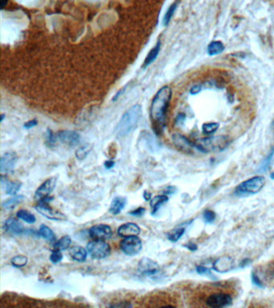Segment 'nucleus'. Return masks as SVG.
I'll list each match as a JSON object with an SVG mask.
<instances>
[{"instance_id":"11","label":"nucleus","mask_w":274,"mask_h":308,"mask_svg":"<svg viewBox=\"0 0 274 308\" xmlns=\"http://www.w3.org/2000/svg\"><path fill=\"white\" fill-rule=\"evenodd\" d=\"M36 210L41 213V215L44 216L48 219L55 220V221H63L65 220V216L59 211H54L50 207L48 203L41 202L38 206H36Z\"/></svg>"},{"instance_id":"48","label":"nucleus","mask_w":274,"mask_h":308,"mask_svg":"<svg viewBox=\"0 0 274 308\" xmlns=\"http://www.w3.org/2000/svg\"><path fill=\"white\" fill-rule=\"evenodd\" d=\"M270 177H271L272 179H274V173H273L272 174H271V176H270Z\"/></svg>"},{"instance_id":"8","label":"nucleus","mask_w":274,"mask_h":308,"mask_svg":"<svg viewBox=\"0 0 274 308\" xmlns=\"http://www.w3.org/2000/svg\"><path fill=\"white\" fill-rule=\"evenodd\" d=\"M143 248V243L138 236L125 238L121 242V249L124 254L129 256L136 255Z\"/></svg>"},{"instance_id":"37","label":"nucleus","mask_w":274,"mask_h":308,"mask_svg":"<svg viewBox=\"0 0 274 308\" xmlns=\"http://www.w3.org/2000/svg\"><path fill=\"white\" fill-rule=\"evenodd\" d=\"M144 213H145V209L139 207V208L137 209L135 211H131L129 213H130L131 215L142 216L143 214H144Z\"/></svg>"},{"instance_id":"9","label":"nucleus","mask_w":274,"mask_h":308,"mask_svg":"<svg viewBox=\"0 0 274 308\" xmlns=\"http://www.w3.org/2000/svg\"><path fill=\"white\" fill-rule=\"evenodd\" d=\"M172 141L174 146L182 153L186 154H194L198 151L195 143L191 142L187 136L180 134H174L172 135Z\"/></svg>"},{"instance_id":"47","label":"nucleus","mask_w":274,"mask_h":308,"mask_svg":"<svg viewBox=\"0 0 274 308\" xmlns=\"http://www.w3.org/2000/svg\"><path fill=\"white\" fill-rule=\"evenodd\" d=\"M4 114H2V115H1V121H2V120H3V119H4Z\"/></svg>"},{"instance_id":"13","label":"nucleus","mask_w":274,"mask_h":308,"mask_svg":"<svg viewBox=\"0 0 274 308\" xmlns=\"http://www.w3.org/2000/svg\"><path fill=\"white\" fill-rule=\"evenodd\" d=\"M17 155L16 153L8 152L2 155L0 160V171L2 173H8L13 170L17 163Z\"/></svg>"},{"instance_id":"28","label":"nucleus","mask_w":274,"mask_h":308,"mask_svg":"<svg viewBox=\"0 0 274 308\" xmlns=\"http://www.w3.org/2000/svg\"><path fill=\"white\" fill-rule=\"evenodd\" d=\"M176 8V2H173L172 4L170 5V7H169L168 11L166 12L164 18H163V24H164V26H168V24H169L170 20H171V19H172V16H174V13Z\"/></svg>"},{"instance_id":"40","label":"nucleus","mask_w":274,"mask_h":308,"mask_svg":"<svg viewBox=\"0 0 274 308\" xmlns=\"http://www.w3.org/2000/svg\"><path fill=\"white\" fill-rule=\"evenodd\" d=\"M196 270L200 274H210V270L204 267H198Z\"/></svg>"},{"instance_id":"42","label":"nucleus","mask_w":274,"mask_h":308,"mask_svg":"<svg viewBox=\"0 0 274 308\" xmlns=\"http://www.w3.org/2000/svg\"><path fill=\"white\" fill-rule=\"evenodd\" d=\"M186 247H188V249L190 250H192V251L196 250V249H197L196 245L192 244V243H189Z\"/></svg>"},{"instance_id":"32","label":"nucleus","mask_w":274,"mask_h":308,"mask_svg":"<svg viewBox=\"0 0 274 308\" xmlns=\"http://www.w3.org/2000/svg\"><path fill=\"white\" fill-rule=\"evenodd\" d=\"M62 259H63V254H62V251L58 250H53L51 255H50V261L52 263H54V264H57V263L62 262Z\"/></svg>"},{"instance_id":"23","label":"nucleus","mask_w":274,"mask_h":308,"mask_svg":"<svg viewBox=\"0 0 274 308\" xmlns=\"http://www.w3.org/2000/svg\"><path fill=\"white\" fill-rule=\"evenodd\" d=\"M25 197L23 195H18L16 197H12L9 199L6 200L3 203H2V209H4L6 211H9V210H12L15 208L16 206H18L19 204H21L24 201Z\"/></svg>"},{"instance_id":"5","label":"nucleus","mask_w":274,"mask_h":308,"mask_svg":"<svg viewBox=\"0 0 274 308\" xmlns=\"http://www.w3.org/2000/svg\"><path fill=\"white\" fill-rule=\"evenodd\" d=\"M265 178L263 176H256L240 183L235 190V194L239 197H245L255 194L262 190L265 186Z\"/></svg>"},{"instance_id":"29","label":"nucleus","mask_w":274,"mask_h":308,"mask_svg":"<svg viewBox=\"0 0 274 308\" xmlns=\"http://www.w3.org/2000/svg\"><path fill=\"white\" fill-rule=\"evenodd\" d=\"M184 232H185L184 228H179V229L170 231V233L168 234V239L172 243H176L177 241H179V238L184 235Z\"/></svg>"},{"instance_id":"2","label":"nucleus","mask_w":274,"mask_h":308,"mask_svg":"<svg viewBox=\"0 0 274 308\" xmlns=\"http://www.w3.org/2000/svg\"><path fill=\"white\" fill-rule=\"evenodd\" d=\"M142 114L143 109L139 104H134L127 109L116 127V135L118 137H124L129 135L136 127Z\"/></svg>"},{"instance_id":"10","label":"nucleus","mask_w":274,"mask_h":308,"mask_svg":"<svg viewBox=\"0 0 274 308\" xmlns=\"http://www.w3.org/2000/svg\"><path fill=\"white\" fill-rule=\"evenodd\" d=\"M113 235L111 227L105 224H99L93 226L89 230V236L94 240L109 239Z\"/></svg>"},{"instance_id":"4","label":"nucleus","mask_w":274,"mask_h":308,"mask_svg":"<svg viewBox=\"0 0 274 308\" xmlns=\"http://www.w3.org/2000/svg\"><path fill=\"white\" fill-rule=\"evenodd\" d=\"M224 283H214V290L207 295L205 304L209 308H225L232 304V296L222 290Z\"/></svg>"},{"instance_id":"18","label":"nucleus","mask_w":274,"mask_h":308,"mask_svg":"<svg viewBox=\"0 0 274 308\" xmlns=\"http://www.w3.org/2000/svg\"><path fill=\"white\" fill-rule=\"evenodd\" d=\"M87 250L82 247H73L70 249L69 254L73 260L82 263L87 258Z\"/></svg>"},{"instance_id":"19","label":"nucleus","mask_w":274,"mask_h":308,"mask_svg":"<svg viewBox=\"0 0 274 308\" xmlns=\"http://www.w3.org/2000/svg\"><path fill=\"white\" fill-rule=\"evenodd\" d=\"M126 205V199L123 197H117L113 200L110 208H109V212L113 213L114 215L121 213V211H123L125 208V206Z\"/></svg>"},{"instance_id":"24","label":"nucleus","mask_w":274,"mask_h":308,"mask_svg":"<svg viewBox=\"0 0 274 308\" xmlns=\"http://www.w3.org/2000/svg\"><path fill=\"white\" fill-rule=\"evenodd\" d=\"M38 233L39 235L41 236L42 238H45L50 242H53V241L56 240V236H55L53 231L45 225H41Z\"/></svg>"},{"instance_id":"25","label":"nucleus","mask_w":274,"mask_h":308,"mask_svg":"<svg viewBox=\"0 0 274 308\" xmlns=\"http://www.w3.org/2000/svg\"><path fill=\"white\" fill-rule=\"evenodd\" d=\"M17 218L23 220L25 222H27L28 224H34L37 218L35 217L34 214L30 213L29 211H24V210H21L16 213Z\"/></svg>"},{"instance_id":"1","label":"nucleus","mask_w":274,"mask_h":308,"mask_svg":"<svg viewBox=\"0 0 274 308\" xmlns=\"http://www.w3.org/2000/svg\"><path fill=\"white\" fill-rule=\"evenodd\" d=\"M172 96V90L169 86H163L155 94L150 105V118L157 125L165 123L167 113Z\"/></svg>"},{"instance_id":"43","label":"nucleus","mask_w":274,"mask_h":308,"mask_svg":"<svg viewBox=\"0 0 274 308\" xmlns=\"http://www.w3.org/2000/svg\"><path fill=\"white\" fill-rule=\"evenodd\" d=\"M156 308H177L176 307L172 304H163L161 306L157 307Z\"/></svg>"},{"instance_id":"21","label":"nucleus","mask_w":274,"mask_h":308,"mask_svg":"<svg viewBox=\"0 0 274 308\" xmlns=\"http://www.w3.org/2000/svg\"><path fill=\"white\" fill-rule=\"evenodd\" d=\"M160 48H161V42L159 40L157 42L156 45L149 51V54L148 55V57L144 61V67L150 65L156 59L157 57L159 56V52H160Z\"/></svg>"},{"instance_id":"36","label":"nucleus","mask_w":274,"mask_h":308,"mask_svg":"<svg viewBox=\"0 0 274 308\" xmlns=\"http://www.w3.org/2000/svg\"><path fill=\"white\" fill-rule=\"evenodd\" d=\"M202 90V86L201 85H199V84H196V85H194V86L190 89V93L191 95H197L198 93H200Z\"/></svg>"},{"instance_id":"33","label":"nucleus","mask_w":274,"mask_h":308,"mask_svg":"<svg viewBox=\"0 0 274 308\" xmlns=\"http://www.w3.org/2000/svg\"><path fill=\"white\" fill-rule=\"evenodd\" d=\"M274 157V149L270 153V155L267 156V158L265 159V161L263 162L262 166L260 167V170L261 171H266L270 167V164L272 163V160Z\"/></svg>"},{"instance_id":"46","label":"nucleus","mask_w":274,"mask_h":308,"mask_svg":"<svg viewBox=\"0 0 274 308\" xmlns=\"http://www.w3.org/2000/svg\"><path fill=\"white\" fill-rule=\"evenodd\" d=\"M7 4V1H2V2H0V7H1V9H3L4 8L5 6Z\"/></svg>"},{"instance_id":"44","label":"nucleus","mask_w":274,"mask_h":308,"mask_svg":"<svg viewBox=\"0 0 274 308\" xmlns=\"http://www.w3.org/2000/svg\"><path fill=\"white\" fill-rule=\"evenodd\" d=\"M143 197L145 198L146 201H149V200H151V194L149 193V192H147L145 191L144 193H143Z\"/></svg>"},{"instance_id":"34","label":"nucleus","mask_w":274,"mask_h":308,"mask_svg":"<svg viewBox=\"0 0 274 308\" xmlns=\"http://www.w3.org/2000/svg\"><path fill=\"white\" fill-rule=\"evenodd\" d=\"M108 308H132V306L129 302L120 301L110 304Z\"/></svg>"},{"instance_id":"6","label":"nucleus","mask_w":274,"mask_h":308,"mask_svg":"<svg viewBox=\"0 0 274 308\" xmlns=\"http://www.w3.org/2000/svg\"><path fill=\"white\" fill-rule=\"evenodd\" d=\"M87 251L90 256L95 259L106 258L110 254V247L102 240H93L87 245Z\"/></svg>"},{"instance_id":"30","label":"nucleus","mask_w":274,"mask_h":308,"mask_svg":"<svg viewBox=\"0 0 274 308\" xmlns=\"http://www.w3.org/2000/svg\"><path fill=\"white\" fill-rule=\"evenodd\" d=\"M11 263L15 268H23L24 266L27 265V258L24 255H17V256L13 257L12 258Z\"/></svg>"},{"instance_id":"38","label":"nucleus","mask_w":274,"mask_h":308,"mask_svg":"<svg viewBox=\"0 0 274 308\" xmlns=\"http://www.w3.org/2000/svg\"><path fill=\"white\" fill-rule=\"evenodd\" d=\"M37 125V120H29V121H27V122L25 123L24 127L26 128V129H31V128L35 127V126Z\"/></svg>"},{"instance_id":"31","label":"nucleus","mask_w":274,"mask_h":308,"mask_svg":"<svg viewBox=\"0 0 274 308\" xmlns=\"http://www.w3.org/2000/svg\"><path fill=\"white\" fill-rule=\"evenodd\" d=\"M89 151H90V146L88 145H84V146L80 147L79 149L77 150L76 156H77V158L80 159V160H82V159H84V157L88 155Z\"/></svg>"},{"instance_id":"7","label":"nucleus","mask_w":274,"mask_h":308,"mask_svg":"<svg viewBox=\"0 0 274 308\" xmlns=\"http://www.w3.org/2000/svg\"><path fill=\"white\" fill-rule=\"evenodd\" d=\"M56 185H57L56 177H51L44 181L36 191L35 199L38 201L40 203L41 202L49 203L52 200V197H50V193L54 191Z\"/></svg>"},{"instance_id":"27","label":"nucleus","mask_w":274,"mask_h":308,"mask_svg":"<svg viewBox=\"0 0 274 308\" xmlns=\"http://www.w3.org/2000/svg\"><path fill=\"white\" fill-rule=\"evenodd\" d=\"M71 243H72V240H71L70 237L69 236H63L61 239L57 241V243L54 245L55 250H65L68 249V247H70Z\"/></svg>"},{"instance_id":"39","label":"nucleus","mask_w":274,"mask_h":308,"mask_svg":"<svg viewBox=\"0 0 274 308\" xmlns=\"http://www.w3.org/2000/svg\"><path fill=\"white\" fill-rule=\"evenodd\" d=\"M185 118H186V116H185V114H179V115L177 116V125H180V124H183V123H184V120H185Z\"/></svg>"},{"instance_id":"45","label":"nucleus","mask_w":274,"mask_h":308,"mask_svg":"<svg viewBox=\"0 0 274 308\" xmlns=\"http://www.w3.org/2000/svg\"><path fill=\"white\" fill-rule=\"evenodd\" d=\"M253 282L254 283H256V285H258L261 287V282H260V280H259L258 278L256 277V274H253Z\"/></svg>"},{"instance_id":"35","label":"nucleus","mask_w":274,"mask_h":308,"mask_svg":"<svg viewBox=\"0 0 274 308\" xmlns=\"http://www.w3.org/2000/svg\"><path fill=\"white\" fill-rule=\"evenodd\" d=\"M204 219L207 223H211L215 219V213L211 211H204Z\"/></svg>"},{"instance_id":"14","label":"nucleus","mask_w":274,"mask_h":308,"mask_svg":"<svg viewBox=\"0 0 274 308\" xmlns=\"http://www.w3.org/2000/svg\"><path fill=\"white\" fill-rule=\"evenodd\" d=\"M138 270L142 274L145 275H154L159 272V267L154 261L145 258L139 262Z\"/></svg>"},{"instance_id":"17","label":"nucleus","mask_w":274,"mask_h":308,"mask_svg":"<svg viewBox=\"0 0 274 308\" xmlns=\"http://www.w3.org/2000/svg\"><path fill=\"white\" fill-rule=\"evenodd\" d=\"M1 183L3 188L5 189L6 193L9 195L16 194L21 188V183L19 181H9L8 180L3 179V177H1Z\"/></svg>"},{"instance_id":"41","label":"nucleus","mask_w":274,"mask_h":308,"mask_svg":"<svg viewBox=\"0 0 274 308\" xmlns=\"http://www.w3.org/2000/svg\"><path fill=\"white\" fill-rule=\"evenodd\" d=\"M114 166V162L113 161H107L105 162V167L106 169H111Z\"/></svg>"},{"instance_id":"26","label":"nucleus","mask_w":274,"mask_h":308,"mask_svg":"<svg viewBox=\"0 0 274 308\" xmlns=\"http://www.w3.org/2000/svg\"><path fill=\"white\" fill-rule=\"evenodd\" d=\"M220 127V124L218 122L204 123L202 125V131L205 135H212L217 131Z\"/></svg>"},{"instance_id":"12","label":"nucleus","mask_w":274,"mask_h":308,"mask_svg":"<svg viewBox=\"0 0 274 308\" xmlns=\"http://www.w3.org/2000/svg\"><path fill=\"white\" fill-rule=\"evenodd\" d=\"M61 142L68 146H76L78 145L81 141V136L76 132L70 130H62L60 131L56 136Z\"/></svg>"},{"instance_id":"22","label":"nucleus","mask_w":274,"mask_h":308,"mask_svg":"<svg viewBox=\"0 0 274 308\" xmlns=\"http://www.w3.org/2000/svg\"><path fill=\"white\" fill-rule=\"evenodd\" d=\"M168 201V197L167 195H158L156 197H153L150 200V207L152 209V213H156L161 207L162 205L164 204Z\"/></svg>"},{"instance_id":"16","label":"nucleus","mask_w":274,"mask_h":308,"mask_svg":"<svg viewBox=\"0 0 274 308\" xmlns=\"http://www.w3.org/2000/svg\"><path fill=\"white\" fill-rule=\"evenodd\" d=\"M4 230L12 235H21L25 233L24 227L16 218H9L4 223Z\"/></svg>"},{"instance_id":"20","label":"nucleus","mask_w":274,"mask_h":308,"mask_svg":"<svg viewBox=\"0 0 274 308\" xmlns=\"http://www.w3.org/2000/svg\"><path fill=\"white\" fill-rule=\"evenodd\" d=\"M224 49H225V46L221 41L215 40L209 43L208 48H207V52L209 56L213 57V56H216V55L222 53Z\"/></svg>"},{"instance_id":"15","label":"nucleus","mask_w":274,"mask_h":308,"mask_svg":"<svg viewBox=\"0 0 274 308\" xmlns=\"http://www.w3.org/2000/svg\"><path fill=\"white\" fill-rule=\"evenodd\" d=\"M140 233V227L133 222L122 225L118 230V235L124 238L138 236Z\"/></svg>"},{"instance_id":"3","label":"nucleus","mask_w":274,"mask_h":308,"mask_svg":"<svg viewBox=\"0 0 274 308\" xmlns=\"http://www.w3.org/2000/svg\"><path fill=\"white\" fill-rule=\"evenodd\" d=\"M194 143L199 152L209 154L221 152L229 146L231 140L229 136L218 135L199 138Z\"/></svg>"}]
</instances>
